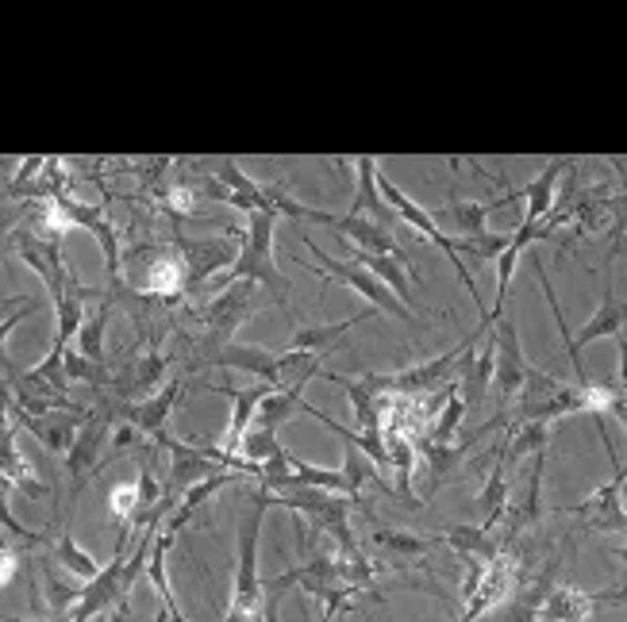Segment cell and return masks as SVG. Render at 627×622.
<instances>
[{
    "instance_id": "cell-1",
    "label": "cell",
    "mask_w": 627,
    "mask_h": 622,
    "mask_svg": "<svg viewBox=\"0 0 627 622\" xmlns=\"http://www.w3.org/2000/svg\"><path fill=\"white\" fill-rule=\"evenodd\" d=\"M278 215L270 212H250L247 223L242 227H231V234H236L239 242V254L236 262L228 269V281H250L258 284V289H270L273 297L281 300V304H289V281L278 273Z\"/></svg>"
},
{
    "instance_id": "cell-2",
    "label": "cell",
    "mask_w": 627,
    "mask_h": 622,
    "mask_svg": "<svg viewBox=\"0 0 627 622\" xmlns=\"http://www.w3.org/2000/svg\"><path fill=\"white\" fill-rule=\"evenodd\" d=\"M270 503H273V495L258 489L239 519V565H236V580H231L223 619L262 615L266 592H262V573H258V542H262V519H266V511H270Z\"/></svg>"
},
{
    "instance_id": "cell-3",
    "label": "cell",
    "mask_w": 627,
    "mask_h": 622,
    "mask_svg": "<svg viewBox=\"0 0 627 622\" xmlns=\"http://www.w3.org/2000/svg\"><path fill=\"white\" fill-rule=\"evenodd\" d=\"M378 192H381V200H386V208H389V212L397 215V223H405V227H412V231H420L424 239L435 242V247L442 250V258H447V262L455 265L458 281L466 284V292H470V300H474V304H478L481 319H485V323H492V319H489V308L481 304V292L474 289V273H470V269H466L462 254H458V239H450L447 231H439V223H435V215L428 212V208H420L412 197H408L405 189H400V184H392V181L386 178V173H381V165H378Z\"/></svg>"
},
{
    "instance_id": "cell-4",
    "label": "cell",
    "mask_w": 627,
    "mask_h": 622,
    "mask_svg": "<svg viewBox=\"0 0 627 622\" xmlns=\"http://www.w3.org/2000/svg\"><path fill=\"white\" fill-rule=\"evenodd\" d=\"M273 503H281L286 511L300 519V523H312L320 534H328L339 545V553L358 550L355 531H350V508H358L355 500L339 492H324V489H289L281 495H273Z\"/></svg>"
},
{
    "instance_id": "cell-5",
    "label": "cell",
    "mask_w": 627,
    "mask_h": 622,
    "mask_svg": "<svg viewBox=\"0 0 627 622\" xmlns=\"http://www.w3.org/2000/svg\"><path fill=\"white\" fill-rule=\"evenodd\" d=\"M58 204V212H62V220L70 227H86L89 234L97 239L100 254H104V269H108V281L120 289V273H123V234L120 227L108 220L104 212H100L97 204H86V200L70 197V192H58V197H50Z\"/></svg>"
},
{
    "instance_id": "cell-6",
    "label": "cell",
    "mask_w": 627,
    "mask_h": 622,
    "mask_svg": "<svg viewBox=\"0 0 627 622\" xmlns=\"http://www.w3.org/2000/svg\"><path fill=\"white\" fill-rule=\"evenodd\" d=\"M123 542H128V531H120V538H116L112 561L100 565V573L89 584H81V600L66 615V622H93L100 615H108L112 608L128 611V595H123Z\"/></svg>"
},
{
    "instance_id": "cell-7",
    "label": "cell",
    "mask_w": 627,
    "mask_h": 622,
    "mask_svg": "<svg viewBox=\"0 0 627 622\" xmlns=\"http://www.w3.org/2000/svg\"><path fill=\"white\" fill-rule=\"evenodd\" d=\"M305 242L308 250H312V258H320L324 262V273L331 277V281H342L347 284V289H355L358 297L366 300V304H374V311H386V315H392V319H408V308L400 304L397 297H392V292L386 289V284L378 281V277L370 273V269L366 265H358V262H350V258H336V254H324L320 247H316L312 239H300Z\"/></svg>"
},
{
    "instance_id": "cell-8",
    "label": "cell",
    "mask_w": 627,
    "mask_h": 622,
    "mask_svg": "<svg viewBox=\"0 0 627 622\" xmlns=\"http://www.w3.org/2000/svg\"><path fill=\"white\" fill-rule=\"evenodd\" d=\"M255 304H258V284H250V281L223 284L220 297H216L212 304L200 311V323H205V331H208V350L231 342V334L247 323Z\"/></svg>"
},
{
    "instance_id": "cell-9",
    "label": "cell",
    "mask_w": 627,
    "mask_h": 622,
    "mask_svg": "<svg viewBox=\"0 0 627 622\" xmlns=\"http://www.w3.org/2000/svg\"><path fill=\"white\" fill-rule=\"evenodd\" d=\"M492 342H497V365H492V389H497V400L508 403L520 397L524 381L531 373V361L524 358L520 347V331H516L512 315H500L497 327H492Z\"/></svg>"
},
{
    "instance_id": "cell-10",
    "label": "cell",
    "mask_w": 627,
    "mask_h": 622,
    "mask_svg": "<svg viewBox=\"0 0 627 622\" xmlns=\"http://www.w3.org/2000/svg\"><path fill=\"white\" fill-rule=\"evenodd\" d=\"M516 588H520V565H516L508 553H497V558L485 565V576H481L478 592H474L470 600L462 603V615H458V622H481V619H489L492 611L505 608V603L512 600Z\"/></svg>"
},
{
    "instance_id": "cell-11",
    "label": "cell",
    "mask_w": 627,
    "mask_h": 622,
    "mask_svg": "<svg viewBox=\"0 0 627 622\" xmlns=\"http://www.w3.org/2000/svg\"><path fill=\"white\" fill-rule=\"evenodd\" d=\"M331 231H336L339 239H347L358 254H386V258H392V262L405 265V273L416 281V262L405 254V247L392 239L389 227H381L374 220H362V215H336V220H331Z\"/></svg>"
},
{
    "instance_id": "cell-12",
    "label": "cell",
    "mask_w": 627,
    "mask_h": 622,
    "mask_svg": "<svg viewBox=\"0 0 627 622\" xmlns=\"http://www.w3.org/2000/svg\"><path fill=\"white\" fill-rule=\"evenodd\" d=\"M600 339H624V300L616 297V284H608L605 289V300H600V308L593 311V319L581 327L578 334H570V365L574 373H578V384L589 381V373H585L581 365V347H589V342H600Z\"/></svg>"
},
{
    "instance_id": "cell-13",
    "label": "cell",
    "mask_w": 627,
    "mask_h": 622,
    "mask_svg": "<svg viewBox=\"0 0 627 622\" xmlns=\"http://www.w3.org/2000/svg\"><path fill=\"white\" fill-rule=\"evenodd\" d=\"M228 239L231 234H223V239H186L181 242V262H186V277H189L186 292H193L205 281H212L220 269H231V262H236V254H239V242L231 247Z\"/></svg>"
},
{
    "instance_id": "cell-14",
    "label": "cell",
    "mask_w": 627,
    "mask_h": 622,
    "mask_svg": "<svg viewBox=\"0 0 627 622\" xmlns=\"http://www.w3.org/2000/svg\"><path fill=\"white\" fill-rule=\"evenodd\" d=\"M16 415V423H23L31 434H36L39 442H43L47 453H54V458H66V450L73 445V439H78L81 423H86L89 411L73 408V411H47V415H28V411H20L12 403L8 408Z\"/></svg>"
},
{
    "instance_id": "cell-15",
    "label": "cell",
    "mask_w": 627,
    "mask_h": 622,
    "mask_svg": "<svg viewBox=\"0 0 627 622\" xmlns=\"http://www.w3.org/2000/svg\"><path fill=\"white\" fill-rule=\"evenodd\" d=\"M100 442H108V419L104 415H86L78 439L66 450V476H70V489L78 495L86 489L89 476L100 473Z\"/></svg>"
},
{
    "instance_id": "cell-16",
    "label": "cell",
    "mask_w": 627,
    "mask_h": 622,
    "mask_svg": "<svg viewBox=\"0 0 627 622\" xmlns=\"http://www.w3.org/2000/svg\"><path fill=\"white\" fill-rule=\"evenodd\" d=\"M558 511H570V515L585 519L600 534H624V469H616L613 481L600 484L585 503H570V508Z\"/></svg>"
},
{
    "instance_id": "cell-17",
    "label": "cell",
    "mask_w": 627,
    "mask_h": 622,
    "mask_svg": "<svg viewBox=\"0 0 627 622\" xmlns=\"http://www.w3.org/2000/svg\"><path fill=\"white\" fill-rule=\"evenodd\" d=\"M600 603H624V595L616 592H581V588H550L547 595H543L539 603V615L543 622H589L593 611L600 608Z\"/></svg>"
},
{
    "instance_id": "cell-18",
    "label": "cell",
    "mask_w": 627,
    "mask_h": 622,
    "mask_svg": "<svg viewBox=\"0 0 627 622\" xmlns=\"http://www.w3.org/2000/svg\"><path fill=\"white\" fill-rule=\"evenodd\" d=\"M155 442L170 450V489H173V492H186V489H193L197 481H208V476L223 473V469L216 465V461L208 458L205 450H197L193 442L173 439L170 431L155 434Z\"/></svg>"
},
{
    "instance_id": "cell-19",
    "label": "cell",
    "mask_w": 627,
    "mask_h": 622,
    "mask_svg": "<svg viewBox=\"0 0 627 622\" xmlns=\"http://www.w3.org/2000/svg\"><path fill=\"white\" fill-rule=\"evenodd\" d=\"M278 358L281 350H270V347H247V342H223V347H216L212 354L205 358V365H223V369H239V373H250L258 377L262 384H278Z\"/></svg>"
},
{
    "instance_id": "cell-20",
    "label": "cell",
    "mask_w": 627,
    "mask_h": 622,
    "mask_svg": "<svg viewBox=\"0 0 627 622\" xmlns=\"http://www.w3.org/2000/svg\"><path fill=\"white\" fill-rule=\"evenodd\" d=\"M208 392H223V397H231V419H228V431H223L220 439V450L223 453H239V442L242 434L250 431V423H255V408L258 400L270 392V384L258 381L255 389H231V384H208Z\"/></svg>"
},
{
    "instance_id": "cell-21",
    "label": "cell",
    "mask_w": 627,
    "mask_h": 622,
    "mask_svg": "<svg viewBox=\"0 0 627 622\" xmlns=\"http://www.w3.org/2000/svg\"><path fill=\"white\" fill-rule=\"evenodd\" d=\"M378 158L362 154L355 158V173H358V184H355V204H350L347 215H362V220H374L381 227H397V215L386 208V200H381L378 192Z\"/></svg>"
},
{
    "instance_id": "cell-22",
    "label": "cell",
    "mask_w": 627,
    "mask_h": 622,
    "mask_svg": "<svg viewBox=\"0 0 627 622\" xmlns=\"http://www.w3.org/2000/svg\"><path fill=\"white\" fill-rule=\"evenodd\" d=\"M181 392H186V381H170V384H162L158 392H150L147 400L128 403V408H123V411H128V423H136L147 439L162 434L166 423H170V415H173V408H178Z\"/></svg>"
},
{
    "instance_id": "cell-23",
    "label": "cell",
    "mask_w": 627,
    "mask_h": 622,
    "mask_svg": "<svg viewBox=\"0 0 627 622\" xmlns=\"http://www.w3.org/2000/svg\"><path fill=\"white\" fill-rule=\"evenodd\" d=\"M320 377H324V381H331V384H339L342 397L350 400V411H355V419H358V434H381V400L374 397L362 381H355V377H342V373H331V369H320Z\"/></svg>"
},
{
    "instance_id": "cell-24",
    "label": "cell",
    "mask_w": 627,
    "mask_h": 622,
    "mask_svg": "<svg viewBox=\"0 0 627 622\" xmlns=\"http://www.w3.org/2000/svg\"><path fill=\"white\" fill-rule=\"evenodd\" d=\"M563 170H566L563 158H547V165H543L539 178H535V181L528 184V189L520 192V197H528V212H524V227H539L550 212H555L558 178H563Z\"/></svg>"
},
{
    "instance_id": "cell-25",
    "label": "cell",
    "mask_w": 627,
    "mask_h": 622,
    "mask_svg": "<svg viewBox=\"0 0 627 622\" xmlns=\"http://www.w3.org/2000/svg\"><path fill=\"white\" fill-rule=\"evenodd\" d=\"M362 319H370V311H362V315H350V319H336V323H312V327H300L297 334L289 339L286 350H300V354H312V358H324L336 350V342L342 334L350 331V327H358Z\"/></svg>"
},
{
    "instance_id": "cell-26",
    "label": "cell",
    "mask_w": 627,
    "mask_h": 622,
    "mask_svg": "<svg viewBox=\"0 0 627 622\" xmlns=\"http://www.w3.org/2000/svg\"><path fill=\"white\" fill-rule=\"evenodd\" d=\"M508 503H512V489H508V465L505 461H497V465L489 469V476H485L478 500H474V508L481 511V523L485 531H497L500 519H505Z\"/></svg>"
},
{
    "instance_id": "cell-27",
    "label": "cell",
    "mask_w": 627,
    "mask_h": 622,
    "mask_svg": "<svg viewBox=\"0 0 627 622\" xmlns=\"http://www.w3.org/2000/svg\"><path fill=\"white\" fill-rule=\"evenodd\" d=\"M189 277H186V262H181V254H170V250H162V254L150 258L147 265V292L155 300H178L181 292H186Z\"/></svg>"
},
{
    "instance_id": "cell-28",
    "label": "cell",
    "mask_w": 627,
    "mask_h": 622,
    "mask_svg": "<svg viewBox=\"0 0 627 622\" xmlns=\"http://www.w3.org/2000/svg\"><path fill=\"white\" fill-rule=\"evenodd\" d=\"M86 300H89V289H86V284H78V281L54 297V319H58L54 342H58V347H66L70 339H78L81 319H86Z\"/></svg>"
},
{
    "instance_id": "cell-29",
    "label": "cell",
    "mask_w": 627,
    "mask_h": 622,
    "mask_svg": "<svg viewBox=\"0 0 627 622\" xmlns=\"http://www.w3.org/2000/svg\"><path fill=\"white\" fill-rule=\"evenodd\" d=\"M550 445V423H543V419H528V423H512V431H508V442H505V465H512V461H528L531 453H547Z\"/></svg>"
},
{
    "instance_id": "cell-30",
    "label": "cell",
    "mask_w": 627,
    "mask_h": 622,
    "mask_svg": "<svg viewBox=\"0 0 627 622\" xmlns=\"http://www.w3.org/2000/svg\"><path fill=\"white\" fill-rule=\"evenodd\" d=\"M370 542H374V550H381V553H392V558H405V561H424L428 553L439 545V538H431V534H416V531H374L370 534Z\"/></svg>"
},
{
    "instance_id": "cell-31",
    "label": "cell",
    "mask_w": 627,
    "mask_h": 622,
    "mask_svg": "<svg viewBox=\"0 0 627 622\" xmlns=\"http://www.w3.org/2000/svg\"><path fill=\"white\" fill-rule=\"evenodd\" d=\"M439 542H447L450 550L458 553V558H481V561H492L500 553V545L492 542V534L485 531V526H470V523H455L447 526V531L439 534Z\"/></svg>"
},
{
    "instance_id": "cell-32",
    "label": "cell",
    "mask_w": 627,
    "mask_h": 622,
    "mask_svg": "<svg viewBox=\"0 0 627 622\" xmlns=\"http://www.w3.org/2000/svg\"><path fill=\"white\" fill-rule=\"evenodd\" d=\"M305 403V392L297 389H270L255 408V423L250 427H266V431H281V423H289L292 415Z\"/></svg>"
},
{
    "instance_id": "cell-33",
    "label": "cell",
    "mask_w": 627,
    "mask_h": 622,
    "mask_svg": "<svg viewBox=\"0 0 627 622\" xmlns=\"http://www.w3.org/2000/svg\"><path fill=\"white\" fill-rule=\"evenodd\" d=\"M442 215L455 223V231L462 234V239H478V234L489 231L492 204L489 200H447V204H442Z\"/></svg>"
},
{
    "instance_id": "cell-34",
    "label": "cell",
    "mask_w": 627,
    "mask_h": 622,
    "mask_svg": "<svg viewBox=\"0 0 627 622\" xmlns=\"http://www.w3.org/2000/svg\"><path fill=\"white\" fill-rule=\"evenodd\" d=\"M442 392H447V400H442V408L431 415L428 431L420 434V439H428V442H455L458 431H462V423H466V403L458 400V389L455 384H447Z\"/></svg>"
},
{
    "instance_id": "cell-35",
    "label": "cell",
    "mask_w": 627,
    "mask_h": 622,
    "mask_svg": "<svg viewBox=\"0 0 627 622\" xmlns=\"http://www.w3.org/2000/svg\"><path fill=\"white\" fill-rule=\"evenodd\" d=\"M54 561H58V565H62L70 576H78L81 584H89V580L100 573L97 558H93V553H89L86 545H81L70 531H62V534L54 538Z\"/></svg>"
},
{
    "instance_id": "cell-36",
    "label": "cell",
    "mask_w": 627,
    "mask_h": 622,
    "mask_svg": "<svg viewBox=\"0 0 627 622\" xmlns=\"http://www.w3.org/2000/svg\"><path fill=\"white\" fill-rule=\"evenodd\" d=\"M108 319H112V304L108 300H100L97 311H86V319H81V331H78V354L97 361V365H104V331H108Z\"/></svg>"
},
{
    "instance_id": "cell-37",
    "label": "cell",
    "mask_w": 627,
    "mask_h": 622,
    "mask_svg": "<svg viewBox=\"0 0 627 622\" xmlns=\"http://www.w3.org/2000/svg\"><path fill=\"white\" fill-rule=\"evenodd\" d=\"M281 450H286V445H281V434L266 431V427H250L239 442V458L247 461V465H266V461H273Z\"/></svg>"
},
{
    "instance_id": "cell-38",
    "label": "cell",
    "mask_w": 627,
    "mask_h": 622,
    "mask_svg": "<svg viewBox=\"0 0 627 622\" xmlns=\"http://www.w3.org/2000/svg\"><path fill=\"white\" fill-rule=\"evenodd\" d=\"M43 584H47V608L54 611V615H70L73 608H78V600H81V588H73V584H66L62 576L54 573V569H43Z\"/></svg>"
},
{
    "instance_id": "cell-39",
    "label": "cell",
    "mask_w": 627,
    "mask_h": 622,
    "mask_svg": "<svg viewBox=\"0 0 627 622\" xmlns=\"http://www.w3.org/2000/svg\"><path fill=\"white\" fill-rule=\"evenodd\" d=\"M162 377H166V354L147 350V354H139L136 365H131V389L158 392V381H162Z\"/></svg>"
},
{
    "instance_id": "cell-40",
    "label": "cell",
    "mask_w": 627,
    "mask_h": 622,
    "mask_svg": "<svg viewBox=\"0 0 627 622\" xmlns=\"http://www.w3.org/2000/svg\"><path fill=\"white\" fill-rule=\"evenodd\" d=\"M508 239H512V234H505V231H485L478 239H458V254H466L474 265H478L485 258H497L500 250L508 247Z\"/></svg>"
},
{
    "instance_id": "cell-41",
    "label": "cell",
    "mask_w": 627,
    "mask_h": 622,
    "mask_svg": "<svg viewBox=\"0 0 627 622\" xmlns=\"http://www.w3.org/2000/svg\"><path fill=\"white\" fill-rule=\"evenodd\" d=\"M62 365H66V381H86V384H108L112 373L97 361L81 358L78 350H62Z\"/></svg>"
},
{
    "instance_id": "cell-42",
    "label": "cell",
    "mask_w": 627,
    "mask_h": 622,
    "mask_svg": "<svg viewBox=\"0 0 627 622\" xmlns=\"http://www.w3.org/2000/svg\"><path fill=\"white\" fill-rule=\"evenodd\" d=\"M43 170H47L43 154H23L20 170H16L12 181H8V197H31V181H39V173Z\"/></svg>"
},
{
    "instance_id": "cell-43",
    "label": "cell",
    "mask_w": 627,
    "mask_h": 622,
    "mask_svg": "<svg viewBox=\"0 0 627 622\" xmlns=\"http://www.w3.org/2000/svg\"><path fill=\"white\" fill-rule=\"evenodd\" d=\"M143 439H147V434L139 431L136 423H128V419H123V423H116L112 434H108V453L100 458V465H108L112 458H120L123 450H136V445L143 442Z\"/></svg>"
},
{
    "instance_id": "cell-44",
    "label": "cell",
    "mask_w": 627,
    "mask_h": 622,
    "mask_svg": "<svg viewBox=\"0 0 627 622\" xmlns=\"http://www.w3.org/2000/svg\"><path fill=\"white\" fill-rule=\"evenodd\" d=\"M108 511H112V519L116 523L128 531V523H131V515H136V484H116L112 495H108Z\"/></svg>"
},
{
    "instance_id": "cell-45",
    "label": "cell",
    "mask_w": 627,
    "mask_h": 622,
    "mask_svg": "<svg viewBox=\"0 0 627 622\" xmlns=\"http://www.w3.org/2000/svg\"><path fill=\"white\" fill-rule=\"evenodd\" d=\"M62 350H66V347H58V342H54V347H50V354L36 365V373L43 377V381L54 384L58 392L70 389V381H66V365H62Z\"/></svg>"
},
{
    "instance_id": "cell-46",
    "label": "cell",
    "mask_w": 627,
    "mask_h": 622,
    "mask_svg": "<svg viewBox=\"0 0 627 622\" xmlns=\"http://www.w3.org/2000/svg\"><path fill=\"white\" fill-rule=\"evenodd\" d=\"M8 492H12V481H8V476H0V526H4L8 534L23 538V542H36L39 534H31L28 526H23L20 519L12 515V508H8Z\"/></svg>"
},
{
    "instance_id": "cell-47",
    "label": "cell",
    "mask_w": 627,
    "mask_h": 622,
    "mask_svg": "<svg viewBox=\"0 0 627 622\" xmlns=\"http://www.w3.org/2000/svg\"><path fill=\"white\" fill-rule=\"evenodd\" d=\"M16 573H20V553H16L12 545L0 542V588L12 584Z\"/></svg>"
},
{
    "instance_id": "cell-48",
    "label": "cell",
    "mask_w": 627,
    "mask_h": 622,
    "mask_svg": "<svg viewBox=\"0 0 627 622\" xmlns=\"http://www.w3.org/2000/svg\"><path fill=\"white\" fill-rule=\"evenodd\" d=\"M31 308H36V304H31V300H23V308L16 311V315H4V319H0V358H4V347H8V339H12V331L23 323V319L31 315Z\"/></svg>"
},
{
    "instance_id": "cell-49",
    "label": "cell",
    "mask_w": 627,
    "mask_h": 622,
    "mask_svg": "<svg viewBox=\"0 0 627 622\" xmlns=\"http://www.w3.org/2000/svg\"><path fill=\"white\" fill-rule=\"evenodd\" d=\"M0 622H28V619H4V615H0Z\"/></svg>"
}]
</instances>
